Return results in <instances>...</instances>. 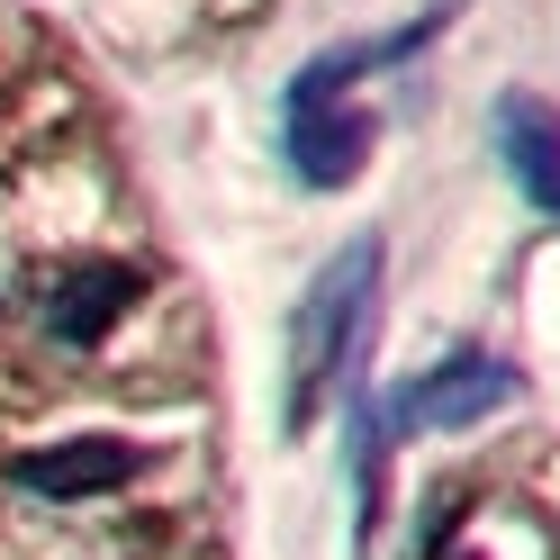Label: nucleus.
I'll return each instance as SVG.
<instances>
[{
	"mask_svg": "<svg viewBox=\"0 0 560 560\" xmlns=\"http://www.w3.org/2000/svg\"><path fill=\"white\" fill-rule=\"evenodd\" d=\"M154 452L127 443V434H73V443H46V452H19L10 479L27 498H100V488H127Z\"/></svg>",
	"mask_w": 560,
	"mask_h": 560,
	"instance_id": "4",
	"label": "nucleus"
},
{
	"mask_svg": "<svg viewBox=\"0 0 560 560\" xmlns=\"http://www.w3.org/2000/svg\"><path fill=\"white\" fill-rule=\"evenodd\" d=\"M380 280H389V244H380V235H353L317 280H307V299L290 317V407H280V434H299V425L326 416L335 380L353 371V353L371 343Z\"/></svg>",
	"mask_w": 560,
	"mask_h": 560,
	"instance_id": "3",
	"label": "nucleus"
},
{
	"mask_svg": "<svg viewBox=\"0 0 560 560\" xmlns=\"http://www.w3.org/2000/svg\"><path fill=\"white\" fill-rule=\"evenodd\" d=\"M136 290H145V271H127V262H82V271H73V280H63V290L46 299V326H55V343H100L118 307H136Z\"/></svg>",
	"mask_w": 560,
	"mask_h": 560,
	"instance_id": "6",
	"label": "nucleus"
},
{
	"mask_svg": "<svg viewBox=\"0 0 560 560\" xmlns=\"http://www.w3.org/2000/svg\"><path fill=\"white\" fill-rule=\"evenodd\" d=\"M434 27L443 19H416V27H398V37H380V46L362 37V46H335L317 63H299L290 100H280V154H290V172L307 190H343L371 163V109H353V82L380 73V63H407Z\"/></svg>",
	"mask_w": 560,
	"mask_h": 560,
	"instance_id": "2",
	"label": "nucleus"
},
{
	"mask_svg": "<svg viewBox=\"0 0 560 560\" xmlns=\"http://www.w3.org/2000/svg\"><path fill=\"white\" fill-rule=\"evenodd\" d=\"M506 398H524V371L498 362V353H479V343H462V353L389 380V389H362V407H353V524H362V542L380 524V498H389V452L416 443V434L488 425Z\"/></svg>",
	"mask_w": 560,
	"mask_h": 560,
	"instance_id": "1",
	"label": "nucleus"
},
{
	"mask_svg": "<svg viewBox=\"0 0 560 560\" xmlns=\"http://www.w3.org/2000/svg\"><path fill=\"white\" fill-rule=\"evenodd\" d=\"M498 154L515 172V190L560 226V109H551V100H534V91H506L498 100Z\"/></svg>",
	"mask_w": 560,
	"mask_h": 560,
	"instance_id": "5",
	"label": "nucleus"
}]
</instances>
